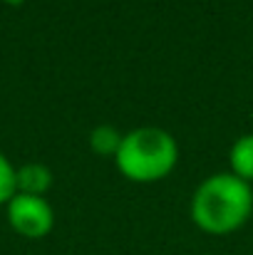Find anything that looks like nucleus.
Here are the masks:
<instances>
[{
  "label": "nucleus",
  "instance_id": "nucleus-6",
  "mask_svg": "<svg viewBox=\"0 0 253 255\" xmlns=\"http://www.w3.org/2000/svg\"><path fill=\"white\" fill-rule=\"evenodd\" d=\"M89 144H92V149H94L97 154H102V156H107V154H114V156H117L119 144H122V136L117 134L114 127L99 124V127L89 134Z\"/></svg>",
  "mask_w": 253,
  "mask_h": 255
},
{
  "label": "nucleus",
  "instance_id": "nucleus-2",
  "mask_svg": "<svg viewBox=\"0 0 253 255\" xmlns=\"http://www.w3.org/2000/svg\"><path fill=\"white\" fill-rule=\"evenodd\" d=\"M179 146L174 136L157 127H142L122 136L119 151H117V166L119 171L139 183L159 181L176 166Z\"/></svg>",
  "mask_w": 253,
  "mask_h": 255
},
{
  "label": "nucleus",
  "instance_id": "nucleus-7",
  "mask_svg": "<svg viewBox=\"0 0 253 255\" xmlns=\"http://www.w3.org/2000/svg\"><path fill=\"white\" fill-rule=\"evenodd\" d=\"M17 193V181H15V169L12 164L5 159V154H0V206L10 203V198Z\"/></svg>",
  "mask_w": 253,
  "mask_h": 255
},
{
  "label": "nucleus",
  "instance_id": "nucleus-4",
  "mask_svg": "<svg viewBox=\"0 0 253 255\" xmlns=\"http://www.w3.org/2000/svg\"><path fill=\"white\" fill-rule=\"evenodd\" d=\"M15 181H17V193L42 196L52 183V171L45 164H25L15 171Z\"/></svg>",
  "mask_w": 253,
  "mask_h": 255
},
{
  "label": "nucleus",
  "instance_id": "nucleus-3",
  "mask_svg": "<svg viewBox=\"0 0 253 255\" xmlns=\"http://www.w3.org/2000/svg\"><path fill=\"white\" fill-rule=\"evenodd\" d=\"M10 226L25 238H42L55 226V213L42 196L15 193L7 203Z\"/></svg>",
  "mask_w": 253,
  "mask_h": 255
},
{
  "label": "nucleus",
  "instance_id": "nucleus-8",
  "mask_svg": "<svg viewBox=\"0 0 253 255\" xmlns=\"http://www.w3.org/2000/svg\"><path fill=\"white\" fill-rule=\"evenodd\" d=\"M5 2H7V5H22L25 0H5Z\"/></svg>",
  "mask_w": 253,
  "mask_h": 255
},
{
  "label": "nucleus",
  "instance_id": "nucleus-1",
  "mask_svg": "<svg viewBox=\"0 0 253 255\" xmlns=\"http://www.w3.org/2000/svg\"><path fill=\"white\" fill-rule=\"evenodd\" d=\"M253 211L251 183L236 173H216L199 183L191 198L194 223L214 236L241 228Z\"/></svg>",
  "mask_w": 253,
  "mask_h": 255
},
{
  "label": "nucleus",
  "instance_id": "nucleus-5",
  "mask_svg": "<svg viewBox=\"0 0 253 255\" xmlns=\"http://www.w3.org/2000/svg\"><path fill=\"white\" fill-rule=\"evenodd\" d=\"M229 161H231V169H234V173H236L239 178L251 181L253 178V134L241 136V139L231 146Z\"/></svg>",
  "mask_w": 253,
  "mask_h": 255
}]
</instances>
